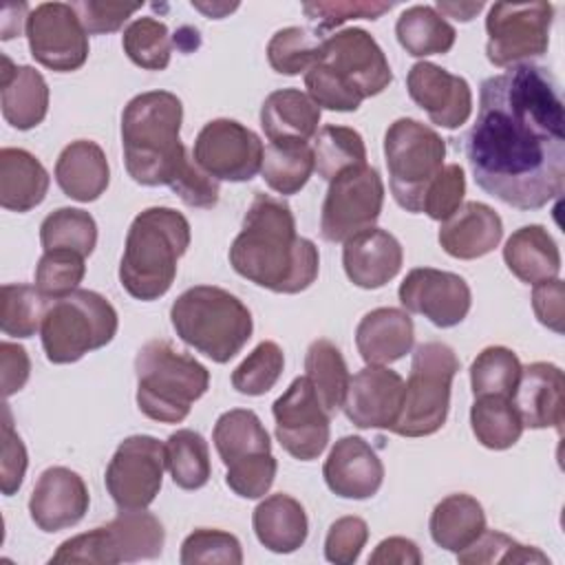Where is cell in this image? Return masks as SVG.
<instances>
[{"label": "cell", "instance_id": "6da1fadb", "mask_svg": "<svg viewBox=\"0 0 565 565\" xmlns=\"http://www.w3.org/2000/svg\"><path fill=\"white\" fill-rule=\"evenodd\" d=\"M475 183L516 210H539L565 188V115L556 77L516 64L481 82L463 139Z\"/></svg>", "mask_w": 565, "mask_h": 565}, {"label": "cell", "instance_id": "7a4b0ae2", "mask_svg": "<svg viewBox=\"0 0 565 565\" xmlns=\"http://www.w3.org/2000/svg\"><path fill=\"white\" fill-rule=\"evenodd\" d=\"M230 265L258 287L300 294L318 278L320 256L313 241L296 234L291 207L271 194L256 192L232 241Z\"/></svg>", "mask_w": 565, "mask_h": 565}, {"label": "cell", "instance_id": "3957f363", "mask_svg": "<svg viewBox=\"0 0 565 565\" xmlns=\"http://www.w3.org/2000/svg\"><path fill=\"white\" fill-rule=\"evenodd\" d=\"M183 104L170 90L135 95L121 113L124 163L135 183L172 185L190 161L181 143Z\"/></svg>", "mask_w": 565, "mask_h": 565}, {"label": "cell", "instance_id": "277c9868", "mask_svg": "<svg viewBox=\"0 0 565 565\" xmlns=\"http://www.w3.org/2000/svg\"><path fill=\"white\" fill-rule=\"evenodd\" d=\"M393 82L388 60L364 29H342L322 38L318 62L305 73L307 95L327 110L353 113L366 97Z\"/></svg>", "mask_w": 565, "mask_h": 565}, {"label": "cell", "instance_id": "5b68a950", "mask_svg": "<svg viewBox=\"0 0 565 565\" xmlns=\"http://www.w3.org/2000/svg\"><path fill=\"white\" fill-rule=\"evenodd\" d=\"M190 247V223L172 207L139 212L126 234L119 282L137 300L150 302L168 294L179 258Z\"/></svg>", "mask_w": 565, "mask_h": 565}, {"label": "cell", "instance_id": "8992f818", "mask_svg": "<svg viewBox=\"0 0 565 565\" xmlns=\"http://www.w3.org/2000/svg\"><path fill=\"white\" fill-rule=\"evenodd\" d=\"M177 335L216 364L230 362L254 331L249 309L227 289L196 285L185 289L170 307Z\"/></svg>", "mask_w": 565, "mask_h": 565}, {"label": "cell", "instance_id": "52a82bcc", "mask_svg": "<svg viewBox=\"0 0 565 565\" xmlns=\"http://www.w3.org/2000/svg\"><path fill=\"white\" fill-rule=\"evenodd\" d=\"M137 406L161 424H179L210 388V371L168 340L146 342L135 358Z\"/></svg>", "mask_w": 565, "mask_h": 565}, {"label": "cell", "instance_id": "ba28073f", "mask_svg": "<svg viewBox=\"0 0 565 565\" xmlns=\"http://www.w3.org/2000/svg\"><path fill=\"white\" fill-rule=\"evenodd\" d=\"M117 327V311L102 294L75 289L68 296L49 300L40 327L42 349L49 362L71 364L106 347Z\"/></svg>", "mask_w": 565, "mask_h": 565}, {"label": "cell", "instance_id": "9c48e42d", "mask_svg": "<svg viewBox=\"0 0 565 565\" xmlns=\"http://www.w3.org/2000/svg\"><path fill=\"white\" fill-rule=\"evenodd\" d=\"M163 543L166 530L152 512L146 508L119 510L110 523L66 539L49 558V563L117 565L150 561L161 556Z\"/></svg>", "mask_w": 565, "mask_h": 565}, {"label": "cell", "instance_id": "30bf717a", "mask_svg": "<svg viewBox=\"0 0 565 565\" xmlns=\"http://www.w3.org/2000/svg\"><path fill=\"white\" fill-rule=\"evenodd\" d=\"M459 371V358L444 342H424L415 349L404 399L391 433L426 437L437 433L448 417L450 386Z\"/></svg>", "mask_w": 565, "mask_h": 565}, {"label": "cell", "instance_id": "8fae6325", "mask_svg": "<svg viewBox=\"0 0 565 565\" xmlns=\"http://www.w3.org/2000/svg\"><path fill=\"white\" fill-rule=\"evenodd\" d=\"M384 159L393 199L406 212L419 214L430 181L444 168L446 141L430 126L402 117L384 135Z\"/></svg>", "mask_w": 565, "mask_h": 565}, {"label": "cell", "instance_id": "7c38bea8", "mask_svg": "<svg viewBox=\"0 0 565 565\" xmlns=\"http://www.w3.org/2000/svg\"><path fill=\"white\" fill-rule=\"evenodd\" d=\"M384 205V183L369 163L347 168L329 181L320 212V236L329 243H344L351 236L375 227Z\"/></svg>", "mask_w": 565, "mask_h": 565}, {"label": "cell", "instance_id": "4fadbf2b", "mask_svg": "<svg viewBox=\"0 0 565 565\" xmlns=\"http://www.w3.org/2000/svg\"><path fill=\"white\" fill-rule=\"evenodd\" d=\"M550 2H494L486 18V55L494 66L530 64L550 44Z\"/></svg>", "mask_w": 565, "mask_h": 565}, {"label": "cell", "instance_id": "5bb4252c", "mask_svg": "<svg viewBox=\"0 0 565 565\" xmlns=\"http://www.w3.org/2000/svg\"><path fill=\"white\" fill-rule=\"evenodd\" d=\"M166 444L150 435L126 437L108 461L104 483L119 510L148 508L163 483Z\"/></svg>", "mask_w": 565, "mask_h": 565}, {"label": "cell", "instance_id": "9a60e30c", "mask_svg": "<svg viewBox=\"0 0 565 565\" xmlns=\"http://www.w3.org/2000/svg\"><path fill=\"white\" fill-rule=\"evenodd\" d=\"M265 146L260 137L236 119L218 117L207 121L196 139L192 159L216 181H249L263 168Z\"/></svg>", "mask_w": 565, "mask_h": 565}, {"label": "cell", "instance_id": "2e32d148", "mask_svg": "<svg viewBox=\"0 0 565 565\" xmlns=\"http://www.w3.org/2000/svg\"><path fill=\"white\" fill-rule=\"evenodd\" d=\"M26 40L33 60L57 73L77 71L88 60V33L66 2H42L31 9Z\"/></svg>", "mask_w": 565, "mask_h": 565}, {"label": "cell", "instance_id": "e0dca14e", "mask_svg": "<svg viewBox=\"0 0 565 565\" xmlns=\"http://www.w3.org/2000/svg\"><path fill=\"white\" fill-rule=\"evenodd\" d=\"M278 444L300 461L318 459L329 444L331 415L322 408L311 382L302 375L271 406Z\"/></svg>", "mask_w": 565, "mask_h": 565}, {"label": "cell", "instance_id": "ac0fdd59", "mask_svg": "<svg viewBox=\"0 0 565 565\" xmlns=\"http://www.w3.org/2000/svg\"><path fill=\"white\" fill-rule=\"evenodd\" d=\"M406 311L419 313L439 329L457 327L470 311L472 294L468 282L452 271L435 267H415L397 289Z\"/></svg>", "mask_w": 565, "mask_h": 565}, {"label": "cell", "instance_id": "d6986e66", "mask_svg": "<svg viewBox=\"0 0 565 565\" xmlns=\"http://www.w3.org/2000/svg\"><path fill=\"white\" fill-rule=\"evenodd\" d=\"M402 399V375L388 366L366 364L349 377L342 408L347 419L358 428L391 430L399 417Z\"/></svg>", "mask_w": 565, "mask_h": 565}, {"label": "cell", "instance_id": "ffe728a7", "mask_svg": "<svg viewBox=\"0 0 565 565\" xmlns=\"http://www.w3.org/2000/svg\"><path fill=\"white\" fill-rule=\"evenodd\" d=\"M406 90L435 126L455 130L472 115L470 84L433 62H417L411 66Z\"/></svg>", "mask_w": 565, "mask_h": 565}, {"label": "cell", "instance_id": "44dd1931", "mask_svg": "<svg viewBox=\"0 0 565 565\" xmlns=\"http://www.w3.org/2000/svg\"><path fill=\"white\" fill-rule=\"evenodd\" d=\"M90 505L84 479L64 466L46 468L29 497L31 521L42 532H60L77 525Z\"/></svg>", "mask_w": 565, "mask_h": 565}, {"label": "cell", "instance_id": "7402d4cb", "mask_svg": "<svg viewBox=\"0 0 565 565\" xmlns=\"http://www.w3.org/2000/svg\"><path fill=\"white\" fill-rule=\"evenodd\" d=\"M327 488L342 499H369L384 481V466L377 452L360 435L340 437L322 466Z\"/></svg>", "mask_w": 565, "mask_h": 565}, {"label": "cell", "instance_id": "603a6c76", "mask_svg": "<svg viewBox=\"0 0 565 565\" xmlns=\"http://www.w3.org/2000/svg\"><path fill=\"white\" fill-rule=\"evenodd\" d=\"M404 263L399 241L382 227H369L342 247V265L347 278L360 289H380L393 280Z\"/></svg>", "mask_w": 565, "mask_h": 565}, {"label": "cell", "instance_id": "cb8c5ba5", "mask_svg": "<svg viewBox=\"0 0 565 565\" xmlns=\"http://www.w3.org/2000/svg\"><path fill=\"white\" fill-rule=\"evenodd\" d=\"M563 371L552 362H532L521 369L512 404L527 428H556L561 433L565 419Z\"/></svg>", "mask_w": 565, "mask_h": 565}, {"label": "cell", "instance_id": "d4e9b609", "mask_svg": "<svg viewBox=\"0 0 565 565\" xmlns=\"http://www.w3.org/2000/svg\"><path fill=\"white\" fill-rule=\"evenodd\" d=\"M503 236L501 216L486 203L466 201L461 207L441 223L439 245L459 260H472L490 254Z\"/></svg>", "mask_w": 565, "mask_h": 565}, {"label": "cell", "instance_id": "484cf974", "mask_svg": "<svg viewBox=\"0 0 565 565\" xmlns=\"http://www.w3.org/2000/svg\"><path fill=\"white\" fill-rule=\"evenodd\" d=\"M415 327L408 311L377 307L369 311L355 329V347L366 364L386 366L411 353Z\"/></svg>", "mask_w": 565, "mask_h": 565}, {"label": "cell", "instance_id": "4316f807", "mask_svg": "<svg viewBox=\"0 0 565 565\" xmlns=\"http://www.w3.org/2000/svg\"><path fill=\"white\" fill-rule=\"evenodd\" d=\"M55 181L73 201L90 203L99 199L110 181L106 152L90 139L71 141L55 161Z\"/></svg>", "mask_w": 565, "mask_h": 565}, {"label": "cell", "instance_id": "83f0119b", "mask_svg": "<svg viewBox=\"0 0 565 565\" xmlns=\"http://www.w3.org/2000/svg\"><path fill=\"white\" fill-rule=\"evenodd\" d=\"M252 525L258 543L274 554H291L300 550L309 534L305 508L285 492L265 497L254 508Z\"/></svg>", "mask_w": 565, "mask_h": 565}, {"label": "cell", "instance_id": "f1b7e54d", "mask_svg": "<svg viewBox=\"0 0 565 565\" xmlns=\"http://www.w3.org/2000/svg\"><path fill=\"white\" fill-rule=\"evenodd\" d=\"M2 117L18 130H31L49 113V86L33 66H15L2 55Z\"/></svg>", "mask_w": 565, "mask_h": 565}, {"label": "cell", "instance_id": "f546056e", "mask_svg": "<svg viewBox=\"0 0 565 565\" xmlns=\"http://www.w3.org/2000/svg\"><path fill=\"white\" fill-rule=\"evenodd\" d=\"M320 106L298 88H280L265 97L260 126L269 141L309 143L318 135Z\"/></svg>", "mask_w": 565, "mask_h": 565}, {"label": "cell", "instance_id": "4dcf8cb0", "mask_svg": "<svg viewBox=\"0 0 565 565\" xmlns=\"http://www.w3.org/2000/svg\"><path fill=\"white\" fill-rule=\"evenodd\" d=\"M503 260L508 269L525 285L558 278L561 252L543 225H523L505 241Z\"/></svg>", "mask_w": 565, "mask_h": 565}, {"label": "cell", "instance_id": "1f68e13d", "mask_svg": "<svg viewBox=\"0 0 565 565\" xmlns=\"http://www.w3.org/2000/svg\"><path fill=\"white\" fill-rule=\"evenodd\" d=\"M46 168L24 148L0 150V205L11 212L38 207L49 192Z\"/></svg>", "mask_w": 565, "mask_h": 565}, {"label": "cell", "instance_id": "d6a6232c", "mask_svg": "<svg viewBox=\"0 0 565 565\" xmlns=\"http://www.w3.org/2000/svg\"><path fill=\"white\" fill-rule=\"evenodd\" d=\"M428 530L439 547L457 554L486 530V512L481 503L466 492L448 494L433 508Z\"/></svg>", "mask_w": 565, "mask_h": 565}, {"label": "cell", "instance_id": "836d02e7", "mask_svg": "<svg viewBox=\"0 0 565 565\" xmlns=\"http://www.w3.org/2000/svg\"><path fill=\"white\" fill-rule=\"evenodd\" d=\"M399 46L413 57L444 55L455 46V26L435 7L413 4L395 22Z\"/></svg>", "mask_w": 565, "mask_h": 565}, {"label": "cell", "instance_id": "e575fe53", "mask_svg": "<svg viewBox=\"0 0 565 565\" xmlns=\"http://www.w3.org/2000/svg\"><path fill=\"white\" fill-rule=\"evenodd\" d=\"M212 441L225 468L241 459L271 452L269 433L260 417L249 408L225 411L214 424Z\"/></svg>", "mask_w": 565, "mask_h": 565}, {"label": "cell", "instance_id": "d590c367", "mask_svg": "<svg viewBox=\"0 0 565 565\" xmlns=\"http://www.w3.org/2000/svg\"><path fill=\"white\" fill-rule=\"evenodd\" d=\"M313 148L302 141H269L263 152V181L278 194L300 192L313 174Z\"/></svg>", "mask_w": 565, "mask_h": 565}, {"label": "cell", "instance_id": "8d00e7d4", "mask_svg": "<svg viewBox=\"0 0 565 565\" xmlns=\"http://www.w3.org/2000/svg\"><path fill=\"white\" fill-rule=\"evenodd\" d=\"M305 377L311 382L322 408L329 415L342 408L351 375L340 349L333 342L320 338L309 344L305 355Z\"/></svg>", "mask_w": 565, "mask_h": 565}, {"label": "cell", "instance_id": "74e56055", "mask_svg": "<svg viewBox=\"0 0 565 565\" xmlns=\"http://www.w3.org/2000/svg\"><path fill=\"white\" fill-rule=\"evenodd\" d=\"M470 426L477 441L490 450L512 448L523 433V422L510 397L481 395L470 408Z\"/></svg>", "mask_w": 565, "mask_h": 565}, {"label": "cell", "instance_id": "f35d334b", "mask_svg": "<svg viewBox=\"0 0 565 565\" xmlns=\"http://www.w3.org/2000/svg\"><path fill=\"white\" fill-rule=\"evenodd\" d=\"M166 468L181 490H199L210 481V448L203 435L192 428H179L166 441Z\"/></svg>", "mask_w": 565, "mask_h": 565}, {"label": "cell", "instance_id": "ab89813d", "mask_svg": "<svg viewBox=\"0 0 565 565\" xmlns=\"http://www.w3.org/2000/svg\"><path fill=\"white\" fill-rule=\"evenodd\" d=\"M313 163L318 177L331 181L347 168L366 163V146L358 130L349 126H322L313 137Z\"/></svg>", "mask_w": 565, "mask_h": 565}, {"label": "cell", "instance_id": "60d3db41", "mask_svg": "<svg viewBox=\"0 0 565 565\" xmlns=\"http://www.w3.org/2000/svg\"><path fill=\"white\" fill-rule=\"evenodd\" d=\"M40 243L44 252L64 247L90 256L97 245V223L86 210L60 207L42 221Z\"/></svg>", "mask_w": 565, "mask_h": 565}, {"label": "cell", "instance_id": "b9f144b4", "mask_svg": "<svg viewBox=\"0 0 565 565\" xmlns=\"http://www.w3.org/2000/svg\"><path fill=\"white\" fill-rule=\"evenodd\" d=\"M49 298L35 285L7 282L0 289V329L11 338H31L42 327Z\"/></svg>", "mask_w": 565, "mask_h": 565}, {"label": "cell", "instance_id": "7bdbcfd3", "mask_svg": "<svg viewBox=\"0 0 565 565\" xmlns=\"http://www.w3.org/2000/svg\"><path fill=\"white\" fill-rule=\"evenodd\" d=\"M521 369V360L512 349L486 347L470 364L472 395H499L512 399Z\"/></svg>", "mask_w": 565, "mask_h": 565}, {"label": "cell", "instance_id": "ee69618b", "mask_svg": "<svg viewBox=\"0 0 565 565\" xmlns=\"http://www.w3.org/2000/svg\"><path fill=\"white\" fill-rule=\"evenodd\" d=\"M124 53L132 64L146 71H163L170 64L172 40L163 22L154 18L132 20L121 35Z\"/></svg>", "mask_w": 565, "mask_h": 565}, {"label": "cell", "instance_id": "f6af8a7d", "mask_svg": "<svg viewBox=\"0 0 565 565\" xmlns=\"http://www.w3.org/2000/svg\"><path fill=\"white\" fill-rule=\"evenodd\" d=\"M322 38L300 26H287L271 35L267 44L269 66L280 75L307 73L320 57Z\"/></svg>", "mask_w": 565, "mask_h": 565}, {"label": "cell", "instance_id": "bcb514c9", "mask_svg": "<svg viewBox=\"0 0 565 565\" xmlns=\"http://www.w3.org/2000/svg\"><path fill=\"white\" fill-rule=\"evenodd\" d=\"M84 258L75 249H46L35 267V289L49 300L68 296L84 280Z\"/></svg>", "mask_w": 565, "mask_h": 565}, {"label": "cell", "instance_id": "7dc6e473", "mask_svg": "<svg viewBox=\"0 0 565 565\" xmlns=\"http://www.w3.org/2000/svg\"><path fill=\"white\" fill-rule=\"evenodd\" d=\"M457 561L461 565H488V563H550L547 554L539 547L523 545L512 536L483 530L468 547L457 552Z\"/></svg>", "mask_w": 565, "mask_h": 565}, {"label": "cell", "instance_id": "c3c4849f", "mask_svg": "<svg viewBox=\"0 0 565 565\" xmlns=\"http://www.w3.org/2000/svg\"><path fill=\"white\" fill-rule=\"evenodd\" d=\"M282 366H285L282 349L271 340H263L234 369L232 386L243 395H252V397L265 395L267 391L274 388V384L282 375Z\"/></svg>", "mask_w": 565, "mask_h": 565}, {"label": "cell", "instance_id": "681fc988", "mask_svg": "<svg viewBox=\"0 0 565 565\" xmlns=\"http://www.w3.org/2000/svg\"><path fill=\"white\" fill-rule=\"evenodd\" d=\"M179 561L183 565H199V563L241 565L243 550L234 534L225 530H214V527H199L183 539Z\"/></svg>", "mask_w": 565, "mask_h": 565}, {"label": "cell", "instance_id": "f907efd6", "mask_svg": "<svg viewBox=\"0 0 565 565\" xmlns=\"http://www.w3.org/2000/svg\"><path fill=\"white\" fill-rule=\"evenodd\" d=\"M463 194H466L463 168L459 163H448L430 181V185L424 194L422 212L428 214L433 221L444 223L461 207Z\"/></svg>", "mask_w": 565, "mask_h": 565}, {"label": "cell", "instance_id": "816d5d0a", "mask_svg": "<svg viewBox=\"0 0 565 565\" xmlns=\"http://www.w3.org/2000/svg\"><path fill=\"white\" fill-rule=\"evenodd\" d=\"M276 470H278V461L271 452L254 455L227 466L225 483L234 494L243 499H260L271 488L276 479Z\"/></svg>", "mask_w": 565, "mask_h": 565}, {"label": "cell", "instance_id": "f5cc1de1", "mask_svg": "<svg viewBox=\"0 0 565 565\" xmlns=\"http://www.w3.org/2000/svg\"><path fill=\"white\" fill-rule=\"evenodd\" d=\"M369 541V525L360 516H340L324 539V558L335 565H353Z\"/></svg>", "mask_w": 565, "mask_h": 565}, {"label": "cell", "instance_id": "db71d44e", "mask_svg": "<svg viewBox=\"0 0 565 565\" xmlns=\"http://www.w3.org/2000/svg\"><path fill=\"white\" fill-rule=\"evenodd\" d=\"M393 9V2H305V15L318 31H331L347 20H377Z\"/></svg>", "mask_w": 565, "mask_h": 565}, {"label": "cell", "instance_id": "11a10c76", "mask_svg": "<svg viewBox=\"0 0 565 565\" xmlns=\"http://www.w3.org/2000/svg\"><path fill=\"white\" fill-rule=\"evenodd\" d=\"M4 422H2V459H0V488L4 497H11L20 490L22 481H24V472H26V448L24 441L20 439V435L13 428L11 422V411L4 404Z\"/></svg>", "mask_w": 565, "mask_h": 565}, {"label": "cell", "instance_id": "9f6ffc18", "mask_svg": "<svg viewBox=\"0 0 565 565\" xmlns=\"http://www.w3.org/2000/svg\"><path fill=\"white\" fill-rule=\"evenodd\" d=\"M75 9L82 26L90 35H102V33H113L124 26V22L141 9V2L126 4V2H102V0H79L71 2Z\"/></svg>", "mask_w": 565, "mask_h": 565}, {"label": "cell", "instance_id": "6f0895ef", "mask_svg": "<svg viewBox=\"0 0 565 565\" xmlns=\"http://www.w3.org/2000/svg\"><path fill=\"white\" fill-rule=\"evenodd\" d=\"M170 190L190 207H214L218 203V181L212 179L207 172H203L194 159H190Z\"/></svg>", "mask_w": 565, "mask_h": 565}, {"label": "cell", "instance_id": "680465c9", "mask_svg": "<svg viewBox=\"0 0 565 565\" xmlns=\"http://www.w3.org/2000/svg\"><path fill=\"white\" fill-rule=\"evenodd\" d=\"M532 309L539 322L554 333H563L565 320V285L561 278L543 280L534 285L532 291Z\"/></svg>", "mask_w": 565, "mask_h": 565}, {"label": "cell", "instance_id": "91938a15", "mask_svg": "<svg viewBox=\"0 0 565 565\" xmlns=\"http://www.w3.org/2000/svg\"><path fill=\"white\" fill-rule=\"evenodd\" d=\"M0 371H2V395L11 397L18 393L29 375H31V360L24 347L13 342L0 344Z\"/></svg>", "mask_w": 565, "mask_h": 565}, {"label": "cell", "instance_id": "94428289", "mask_svg": "<svg viewBox=\"0 0 565 565\" xmlns=\"http://www.w3.org/2000/svg\"><path fill=\"white\" fill-rule=\"evenodd\" d=\"M371 565H419L422 552L415 541L404 536H388L377 543L369 556Z\"/></svg>", "mask_w": 565, "mask_h": 565}, {"label": "cell", "instance_id": "6125c7cd", "mask_svg": "<svg viewBox=\"0 0 565 565\" xmlns=\"http://www.w3.org/2000/svg\"><path fill=\"white\" fill-rule=\"evenodd\" d=\"M437 13H446L459 22H468L472 20L481 9H483V2H437Z\"/></svg>", "mask_w": 565, "mask_h": 565}, {"label": "cell", "instance_id": "be15d7a7", "mask_svg": "<svg viewBox=\"0 0 565 565\" xmlns=\"http://www.w3.org/2000/svg\"><path fill=\"white\" fill-rule=\"evenodd\" d=\"M194 9L203 11L205 15H212V18H223V13L236 9L238 4H203V2H192Z\"/></svg>", "mask_w": 565, "mask_h": 565}]
</instances>
